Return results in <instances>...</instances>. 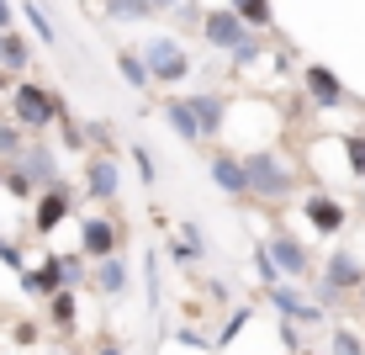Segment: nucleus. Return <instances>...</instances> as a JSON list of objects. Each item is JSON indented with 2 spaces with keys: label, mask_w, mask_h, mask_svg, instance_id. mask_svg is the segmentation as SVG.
<instances>
[{
  "label": "nucleus",
  "mask_w": 365,
  "mask_h": 355,
  "mask_svg": "<svg viewBox=\"0 0 365 355\" xmlns=\"http://www.w3.org/2000/svg\"><path fill=\"white\" fill-rule=\"evenodd\" d=\"M148 6H175V0H148Z\"/></svg>",
  "instance_id": "cd10ccee"
},
{
  "label": "nucleus",
  "mask_w": 365,
  "mask_h": 355,
  "mask_svg": "<svg viewBox=\"0 0 365 355\" xmlns=\"http://www.w3.org/2000/svg\"><path fill=\"white\" fill-rule=\"evenodd\" d=\"M191 111H196V122H201V138H207V133H217V101H207V96H201V101H191Z\"/></svg>",
  "instance_id": "2eb2a0df"
},
{
  "label": "nucleus",
  "mask_w": 365,
  "mask_h": 355,
  "mask_svg": "<svg viewBox=\"0 0 365 355\" xmlns=\"http://www.w3.org/2000/svg\"><path fill=\"white\" fill-rule=\"evenodd\" d=\"M143 69H154L159 80H175V74H185V54L159 37V43H148V64H143Z\"/></svg>",
  "instance_id": "20e7f679"
},
{
  "label": "nucleus",
  "mask_w": 365,
  "mask_h": 355,
  "mask_svg": "<svg viewBox=\"0 0 365 355\" xmlns=\"http://www.w3.org/2000/svg\"><path fill=\"white\" fill-rule=\"evenodd\" d=\"M207 37H212L217 48H244V43H249L244 21H238L233 11H212V16H207Z\"/></svg>",
  "instance_id": "7ed1b4c3"
},
{
  "label": "nucleus",
  "mask_w": 365,
  "mask_h": 355,
  "mask_svg": "<svg viewBox=\"0 0 365 355\" xmlns=\"http://www.w3.org/2000/svg\"><path fill=\"white\" fill-rule=\"evenodd\" d=\"M307 218L318 223L323 234H339V228H344V207L329 201V196H312V201H307Z\"/></svg>",
  "instance_id": "423d86ee"
},
{
  "label": "nucleus",
  "mask_w": 365,
  "mask_h": 355,
  "mask_svg": "<svg viewBox=\"0 0 365 355\" xmlns=\"http://www.w3.org/2000/svg\"><path fill=\"white\" fill-rule=\"evenodd\" d=\"M344 149H349V159H355V170L365 175V144H360V138H344Z\"/></svg>",
  "instance_id": "412c9836"
},
{
  "label": "nucleus",
  "mask_w": 365,
  "mask_h": 355,
  "mask_svg": "<svg viewBox=\"0 0 365 355\" xmlns=\"http://www.w3.org/2000/svg\"><path fill=\"white\" fill-rule=\"evenodd\" d=\"M307 85H312V96H318V101H323V106H334V101H339V96H344V91H339V80H334V74H329V69H318V64H312V69H307Z\"/></svg>",
  "instance_id": "6e6552de"
},
{
  "label": "nucleus",
  "mask_w": 365,
  "mask_h": 355,
  "mask_svg": "<svg viewBox=\"0 0 365 355\" xmlns=\"http://www.w3.org/2000/svg\"><path fill=\"white\" fill-rule=\"evenodd\" d=\"M32 286H58V265H43V271L32 276Z\"/></svg>",
  "instance_id": "4be33fe9"
},
{
  "label": "nucleus",
  "mask_w": 365,
  "mask_h": 355,
  "mask_svg": "<svg viewBox=\"0 0 365 355\" xmlns=\"http://www.w3.org/2000/svg\"><path fill=\"white\" fill-rule=\"evenodd\" d=\"M212 181H217L222 186V191H244V164H238V159H228V154H217V159H212Z\"/></svg>",
  "instance_id": "0eeeda50"
},
{
  "label": "nucleus",
  "mask_w": 365,
  "mask_h": 355,
  "mask_svg": "<svg viewBox=\"0 0 365 355\" xmlns=\"http://www.w3.org/2000/svg\"><path fill=\"white\" fill-rule=\"evenodd\" d=\"M265 255H270L275 265H281L286 276H302V271H307V255H302V244H297V239H286V234L275 239V244L265 249Z\"/></svg>",
  "instance_id": "39448f33"
},
{
  "label": "nucleus",
  "mask_w": 365,
  "mask_h": 355,
  "mask_svg": "<svg viewBox=\"0 0 365 355\" xmlns=\"http://www.w3.org/2000/svg\"><path fill=\"white\" fill-rule=\"evenodd\" d=\"M255 271H259V281H275V265H270V255L259 249V260H255Z\"/></svg>",
  "instance_id": "5701e85b"
},
{
  "label": "nucleus",
  "mask_w": 365,
  "mask_h": 355,
  "mask_svg": "<svg viewBox=\"0 0 365 355\" xmlns=\"http://www.w3.org/2000/svg\"><path fill=\"white\" fill-rule=\"evenodd\" d=\"M27 21H32V27H37V37H43V43H53V21H48V16H43V11H37V6H32V0H27Z\"/></svg>",
  "instance_id": "f3484780"
},
{
  "label": "nucleus",
  "mask_w": 365,
  "mask_h": 355,
  "mask_svg": "<svg viewBox=\"0 0 365 355\" xmlns=\"http://www.w3.org/2000/svg\"><path fill=\"white\" fill-rule=\"evenodd\" d=\"M360 281V265L349 260V255H334V265H329V286H355Z\"/></svg>",
  "instance_id": "9b49d317"
},
{
  "label": "nucleus",
  "mask_w": 365,
  "mask_h": 355,
  "mask_svg": "<svg viewBox=\"0 0 365 355\" xmlns=\"http://www.w3.org/2000/svg\"><path fill=\"white\" fill-rule=\"evenodd\" d=\"M101 355H122V350H117V345H101Z\"/></svg>",
  "instance_id": "bb28decb"
},
{
  "label": "nucleus",
  "mask_w": 365,
  "mask_h": 355,
  "mask_svg": "<svg viewBox=\"0 0 365 355\" xmlns=\"http://www.w3.org/2000/svg\"><path fill=\"white\" fill-rule=\"evenodd\" d=\"M27 170L37 175V181H48V175H53V159H43V154H32V159H27Z\"/></svg>",
  "instance_id": "aec40b11"
},
{
  "label": "nucleus",
  "mask_w": 365,
  "mask_h": 355,
  "mask_svg": "<svg viewBox=\"0 0 365 355\" xmlns=\"http://www.w3.org/2000/svg\"><path fill=\"white\" fill-rule=\"evenodd\" d=\"M170 122H175V133H180V138H201V122H196L191 101H170Z\"/></svg>",
  "instance_id": "1a4fd4ad"
},
{
  "label": "nucleus",
  "mask_w": 365,
  "mask_h": 355,
  "mask_svg": "<svg viewBox=\"0 0 365 355\" xmlns=\"http://www.w3.org/2000/svg\"><path fill=\"white\" fill-rule=\"evenodd\" d=\"M111 11H117V16H143V11H154V6H148V0H111Z\"/></svg>",
  "instance_id": "a211bd4d"
},
{
  "label": "nucleus",
  "mask_w": 365,
  "mask_h": 355,
  "mask_svg": "<svg viewBox=\"0 0 365 355\" xmlns=\"http://www.w3.org/2000/svg\"><path fill=\"white\" fill-rule=\"evenodd\" d=\"M334 355H360V345H355L349 334H339V339H334Z\"/></svg>",
  "instance_id": "b1692460"
},
{
  "label": "nucleus",
  "mask_w": 365,
  "mask_h": 355,
  "mask_svg": "<svg viewBox=\"0 0 365 355\" xmlns=\"http://www.w3.org/2000/svg\"><path fill=\"white\" fill-rule=\"evenodd\" d=\"M85 249H91V255H101V260L111 255V228L101 223V218H91V223H85Z\"/></svg>",
  "instance_id": "9d476101"
},
{
  "label": "nucleus",
  "mask_w": 365,
  "mask_h": 355,
  "mask_svg": "<svg viewBox=\"0 0 365 355\" xmlns=\"http://www.w3.org/2000/svg\"><path fill=\"white\" fill-rule=\"evenodd\" d=\"M58 218H64V191L43 196V207H37V228H53Z\"/></svg>",
  "instance_id": "ddd939ff"
},
{
  "label": "nucleus",
  "mask_w": 365,
  "mask_h": 355,
  "mask_svg": "<svg viewBox=\"0 0 365 355\" xmlns=\"http://www.w3.org/2000/svg\"><path fill=\"white\" fill-rule=\"evenodd\" d=\"M233 16L238 21H255V27H270V0H238Z\"/></svg>",
  "instance_id": "f8f14e48"
},
{
  "label": "nucleus",
  "mask_w": 365,
  "mask_h": 355,
  "mask_svg": "<svg viewBox=\"0 0 365 355\" xmlns=\"http://www.w3.org/2000/svg\"><path fill=\"white\" fill-rule=\"evenodd\" d=\"M244 181L255 186V191H265V196H281L286 186H292V181H286V170H281L270 154H255V159H249V164H244Z\"/></svg>",
  "instance_id": "f03ea898"
},
{
  "label": "nucleus",
  "mask_w": 365,
  "mask_h": 355,
  "mask_svg": "<svg viewBox=\"0 0 365 355\" xmlns=\"http://www.w3.org/2000/svg\"><path fill=\"white\" fill-rule=\"evenodd\" d=\"M117 191V170H111V164H96L91 170V196H111Z\"/></svg>",
  "instance_id": "4468645a"
},
{
  "label": "nucleus",
  "mask_w": 365,
  "mask_h": 355,
  "mask_svg": "<svg viewBox=\"0 0 365 355\" xmlns=\"http://www.w3.org/2000/svg\"><path fill=\"white\" fill-rule=\"evenodd\" d=\"M117 69H122V74H128V80H133V85H148V69H143V64H138V59H133V54H122V59H117Z\"/></svg>",
  "instance_id": "dca6fc26"
},
{
  "label": "nucleus",
  "mask_w": 365,
  "mask_h": 355,
  "mask_svg": "<svg viewBox=\"0 0 365 355\" xmlns=\"http://www.w3.org/2000/svg\"><path fill=\"white\" fill-rule=\"evenodd\" d=\"M6 48H11V37H6V32H0V59H6Z\"/></svg>",
  "instance_id": "a878e982"
},
{
  "label": "nucleus",
  "mask_w": 365,
  "mask_h": 355,
  "mask_svg": "<svg viewBox=\"0 0 365 355\" xmlns=\"http://www.w3.org/2000/svg\"><path fill=\"white\" fill-rule=\"evenodd\" d=\"M101 286H106V291H117V286H122V265H117V260L101 265Z\"/></svg>",
  "instance_id": "6ab92c4d"
},
{
  "label": "nucleus",
  "mask_w": 365,
  "mask_h": 355,
  "mask_svg": "<svg viewBox=\"0 0 365 355\" xmlns=\"http://www.w3.org/2000/svg\"><path fill=\"white\" fill-rule=\"evenodd\" d=\"M16 117L27 122V128H48V122H53V96H48L43 85H16Z\"/></svg>",
  "instance_id": "f257e3e1"
},
{
  "label": "nucleus",
  "mask_w": 365,
  "mask_h": 355,
  "mask_svg": "<svg viewBox=\"0 0 365 355\" xmlns=\"http://www.w3.org/2000/svg\"><path fill=\"white\" fill-rule=\"evenodd\" d=\"M0 27H11V6H6V0H0Z\"/></svg>",
  "instance_id": "393cba45"
}]
</instances>
